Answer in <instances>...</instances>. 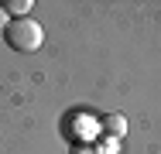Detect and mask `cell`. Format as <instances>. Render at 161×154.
I'll use <instances>...</instances> for the list:
<instances>
[{
    "instance_id": "4",
    "label": "cell",
    "mask_w": 161,
    "mask_h": 154,
    "mask_svg": "<svg viewBox=\"0 0 161 154\" xmlns=\"http://www.w3.org/2000/svg\"><path fill=\"white\" fill-rule=\"evenodd\" d=\"M103 154H117L120 151V144H117V137H110V140H103V147H99Z\"/></svg>"
},
{
    "instance_id": "2",
    "label": "cell",
    "mask_w": 161,
    "mask_h": 154,
    "mask_svg": "<svg viewBox=\"0 0 161 154\" xmlns=\"http://www.w3.org/2000/svg\"><path fill=\"white\" fill-rule=\"evenodd\" d=\"M103 130L113 134V137L120 140V137L127 134V117H124V113H110V117H103Z\"/></svg>"
},
{
    "instance_id": "5",
    "label": "cell",
    "mask_w": 161,
    "mask_h": 154,
    "mask_svg": "<svg viewBox=\"0 0 161 154\" xmlns=\"http://www.w3.org/2000/svg\"><path fill=\"white\" fill-rule=\"evenodd\" d=\"M0 31H7V10L0 7Z\"/></svg>"
},
{
    "instance_id": "6",
    "label": "cell",
    "mask_w": 161,
    "mask_h": 154,
    "mask_svg": "<svg viewBox=\"0 0 161 154\" xmlns=\"http://www.w3.org/2000/svg\"><path fill=\"white\" fill-rule=\"evenodd\" d=\"M72 154H93V151H82V147H75V151H72Z\"/></svg>"
},
{
    "instance_id": "1",
    "label": "cell",
    "mask_w": 161,
    "mask_h": 154,
    "mask_svg": "<svg viewBox=\"0 0 161 154\" xmlns=\"http://www.w3.org/2000/svg\"><path fill=\"white\" fill-rule=\"evenodd\" d=\"M3 41H7L14 52H38L41 41H45V31H41V24L31 21V17H17V21L7 24Z\"/></svg>"
},
{
    "instance_id": "3",
    "label": "cell",
    "mask_w": 161,
    "mask_h": 154,
    "mask_svg": "<svg viewBox=\"0 0 161 154\" xmlns=\"http://www.w3.org/2000/svg\"><path fill=\"white\" fill-rule=\"evenodd\" d=\"M7 14H17V17H28V10H31L34 3L31 0H7V3H0Z\"/></svg>"
}]
</instances>
